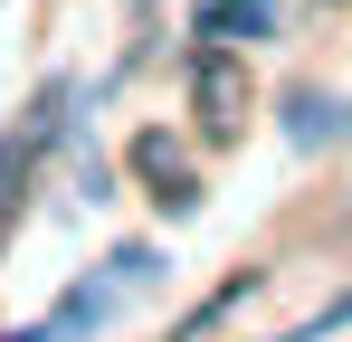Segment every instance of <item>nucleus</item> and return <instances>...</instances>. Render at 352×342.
Returning a JSON list of instances; mask_svg holds the SVG:
<instances>
[{
  "instance_id": "obj_1",
  "label": "nucleus",
  "mask_w": 352,
  "mask_h": 342,
  "mask_svg": "<svg viewBox=\"0 0 352 342\" xmlns=\"http://www.w3.org/2000/svg\"><path fill=\"white\" fill-rule=\"evenodd\" d=\"M190 105H200L210 133H238L248 86H238V67H229V38H200V48H190Z\"/></svg>"
},
{
  "instance_id": "obj_3",
  "label": "nucleus",
  "mask_w": 352,
  "mask_h": 342,
  "mask_svg": "<svg viewBox=\"0 0 352 342\" xmlns=\"http://www.w3.org/2000/svg\"><path fill=\"white\" fill-rule=\"evenodd\" d=\"M295 133L314 143V133H343V105L333 95H295Z\"/></svg>"
},
{
  "instance_id": "obj_2",
  "label": "nucleus",
  "mask_w": 352,
  "mask_h": 342,
  "mask_svg": "<svg viewBox=\"0 0 352 342\" xmlns=\"http://www.w3.org/2000/svg\"><path fill=\"white\" fill-rule=\"evenodd\" d=\"M276 38V0H210L200 10V38Z\"/></svg>"
}]
</instances>
